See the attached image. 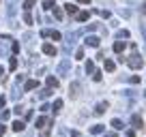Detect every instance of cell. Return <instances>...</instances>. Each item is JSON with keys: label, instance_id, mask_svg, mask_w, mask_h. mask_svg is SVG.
Segmentation results:
<instances>
[{"label": "cell", "instance_id": "obj_1", "mask_svg": "<svg viewBox=\"0 0 146 137\" xmlns=\"http://www.w3.org/2000/svg\"><path fill=\"white\" fill-rule=\"evenodd\" d=\"M127 64L133 68V71H140V68L144 67V60H142V56L137 54V45L135 43H131V56L127 58Z\"/></svg>", "mask_w": 146, "mask_h": 137}, {"label": "cell", "instance_id": "obj_2", "mask_svg": "<svg viewBox=\"0 0 146 137\" xmlns=\"http://www.w3.org/2000/svg\"><path fill=\"white\" fill-rule=\"evenodd\" d=\"M131 124H133V128L142 131V126H144V120H142V118H140L137 114H133V116H131Z\"/></svg>", "mask_w": 146, "mask_h": 137}, {"label": "cell", "instance_id": "obj_3", "mask_svg": "<svg viewBox=\"0 0 146 137\" xmlns=\"http://www.w3.org/2000/svg\"><path fill=\"white\" fill-rule=\"evenodd\" d=\"M56 51H58V49H56L52 43H45V45H43V54H45V56H56Z\"/></svg>", "mask_w": 146, "mask_h": 137}, {"label": "cell", "instance_id": "obj_4", "mask_svg": "<svg viewBox=\"0 0 146 137\" xmlns=\"http://www.w3.org/2000/svg\"><path fill=\"white\" fill-rule=\"evenodd\" d=\"M69 94H71V99H75V96L80 94V84L78 82H73L71 86H69Z\"/></svg>", "mask_w": 146, "mask_h": 137}, {"label": "cell", "instance_id": "obj_5", "mask_svg": "<svg viewBox=\"0 0 146 137\" xmlns=\"http://www.w3.org/2000/svg\"><path fill=\"white\" fill-rule=\"evenodd\" d=\"M45 124H52V120H47L45 116H41V118L35 122V126H36V128H45Z\"/></svg>", "mask_w": 146, "mask_h": 137}, {"label": "cell", "instance_id": "obj_6", "mask_svg": "<svg viewBox=\"0 0 146 137\" xmlns=\"http://www.w3.org/2000/svg\"><path fill=\"white\" fill-rule=\"evenodd\" d=\"M99 43H101V39H99V37H86V45H90V47H99Z\"/></svg>", "mask_w": 146, "mask_h": 137}, {"label": "cell", "instance_id": "obj_7", "mask_svg": "<svg viewBox=\"0 0 146 137\" xmlns=\"http://www.w3.org/2000/svg\"><path fill=\"white\" fill-rule=\"evenodd\" d=\"M64 11H67L69 15H78V7L73 5V2H67V5H64Z\"/></svg>", "mask_w": 146, "mask_h": 137}, {"label": "cell", "instance_id": "obj_8", "mask_svg": "<svg viewBox=\"0 0 146 137\" xmlns=\"http://www.w3.org/2000/svg\"><path fill=\"white\" fill-rule=\"evenodd\" d=\"M35 88H39V82H36V79H28L26 82V86H24V90H35Z\"/></svg>", "mask_w": 146, "mask_h": 137}, {"label": "cell", "instance_id": "obj_9", "mask_svg": "<svg viewBox=\"0 0 146 137\" xmlns=\"http://www.w3.org/2000/svg\"><path fill=\"white\" fill-rule=\"evenodd\" d=\"M108 107H110V105H108V103H99V105H97V107H95V114H97V116H101V114H105V111H108Z\"/></svg>", "mask_w": 146, "mask_h": 137}, {"label": "cell", "instance_id": "obj_10", "mask_svg": "<svg viewBox=\"0 0 146 137\" xmlns=\"http://www.w3.org/2000/svg\"><path fill=\"white\" fill-rule=\"evenodd\" d=\"M69 67H71V64H69V60H62V62L58 64V73L62 75V73H67L69 71Z\"/></svg>", "mask_w": 146, "mask_h": 137}, {"label": "cell", "instance_id": "obj_11", "mask_svg": "<svg viewBox=\"0 0 146 137\" xmlns=\"http://www.w3.org/2000/svg\"><path fill=\"white\" fill-rule=\"evenodd\" d=\"M103 131H105L103 124H95V126H90V133H92V135H101Z\"/></svg>", "mask_w": 146, "mask_h": 137}, {"label": "cell", "instance_id": "obj_12", "mask_svg": "<svg viewBox=\"0 0 146 137\" xmlns=\"http://www.w3.org/2000/svg\"><path fill=\"white\" fill-rule=\"evenodd\" d=\"M50 109H54V114H58V111L62 109V99H56V101H54V105H52Z\"/></svg>", "mask_w": 146, "mask_h": 137}, {"label": "cell", "instance_id": "obj_13", "mask_svg": "<svg viewBox=\"0 0 146 137\" xmlns=\"http://www.w3.org/2000/svg\"><path fill=\"white\" fill-rule=\"evenodd\" d=\"M47 88H52V90H54V88H58V79H56L54 75H50V77H47Z\"/></svg>", "mask_w": 146, "mask_h": 137}, {"label": "cell", "instance_id": "obj_14", "mask_svg": "<svg viewBox=\"0 0 146 137\" xmlns=\"http://www.w3.org/2000/svg\"><path fill=\"white\" fill-rule=\"evenodd\" d=\"M24 126H26V124H24L22 120H15V122H13V131H15V133H22Z\"/></svg>", "mask_w": 146, "mask_h": 137}, {"label": "cell", "instance_id": "obj_15", "mask_svg": "<svg viewBox=\"0 0 146 137\" xmlns=\"http://www.w3.org/2000/svg\"><path fill=\"white\" fill-rule=\"evenodd\" d=\"M114 68H116L114 60H110V58H105V71H108V73H112V71H114Z\"/></svg>", "mask_w": 146, "mask_h": 137}, {"label": "cell", "instance_id": "obj_16", "mask_svg": "<svg viewBox=\"0 0 146 137\" xmlns=\"http://www.w3.org/2000/svg\"><path fill=\"white\" fill-rule=\"evenodd\" d=\"M88 17H90L88 11H80V13H78V22H88Z\"/></svg>", "mask_w": 146, "mask_h": 137}, {"label": "cell", "instance_id": "obj_17", "mask_svg": "<svg viewBox=\"0 0 146 137\" xmlns=\"http://www.w3.org/2000/svg\"><path fill=\"white\" fill-rule=\"evenodd\" d=\"M52 92H54L52 88H43V90L39 92V99H47V96H52Z\"/></svg>", "mask_w": 146, "mask_h": 137}, {"label": "cell", "instance_id": "obj_18", "mask_svg": "<svg viewBox=\"0 0 146 137\" xmlns=\"http://www.w3.org/2000/svg\"><path fill=\"white\" fill-rule=\"evenodd\" d=\"M112 49H114L116 54H120V51L125 49V41H116V43H114V47H112Z\"/></svg>", "mask_w": 146, "mask_h": 137}, {"label": "cell", "instance_id": "obj_19", "mask_svg": "<svg viewBox=\"0 0 146 137\" xmlns=\"http://www.w3.org/2000/svg\"><path fill=\"white\" fill-rule=\"evenodd\" d=\"M112 126H114L116 131H120V128H123L125 124H123V120H120V118H114V120H112Z\"/></svg>", "mask_w": 146, "mask_h": 137}, {"label": "cell", "instance_id": "obj_20", "mask_svg": "<svg viewBox=\"0 0 146 137\" xmlns=\"http://www.w3.org/2000/svg\"><path fill=\"white\" fill-rule=\"evenodd\" d=\"M35 5H36V0H24V9H26L28 13H30V9H32Z\"/></svg>", "mask_w": 146, "mask_h": 137}, {"label": "cell", "instance_id": "obj_21", "mask_svg": "<svg viewBox=\"0 0 146 137\" xmlns=\"http://www.w3.org/2000/svg\"><path fill=\"white\" fill-rule=\"evenodd\" d=\"M54 7H56V0H43V9H54Z\"/></svg>", "mask_w": 146, "mask_h": 137}, {"label": "cell", "instance_id": "obj_22", "mask_svg": "<svg viewBox=\"0 0 146 137\" xmlns=\"http://www.w3.org/2000/svg\"><path fill=\"white\" fill-rule=\"evenodd\" d=\"M50 37L54 39V41H60V39H62V34H60L58 30H50Z\"/></svg>", "mask_w": 146, "mask_h": 137}, {"label": "cell", "instance_id": "obj_23", "mask_svg": "<svg viewBox=\"0 0 146 137\" xmlns=\"http://www.w3.org/2000/svg\"><path fill=\"white\" fill-rule=\"evenodd\" d=\"M86 73H95V62H92V60L86 62Z\"/></svg>", "mask_w": 146, "mask_h": 137}, {"label": "cell", "instance_id": "obj_24", "mask_svg": "<svg viewBox=\"0 0 146 137\" xmlns=\"http://www.w3.org/2000/svg\"><path fill=\"white\" fill-rule=\"evenodd\" d=\"M62 15H64V13H62V9L54 7V17H56V19H62Z\"/></svg>", "mask_w": 146, "mask_h": 137}, {"label": "cell", "instance_id": "obj_25", "mask_svg": "<svg viewBox=\"0 0 146 137\" xmlns=\"http://www.w3.org/2000/svg\"><path fill=\"white\" fill-rule=\"evenodd\" d=\"M24 24H28V26H30V24H32V15L28 13V11H26V13H24Z\"/></svg>", "mask_w": 146, "mask_h": 137}, {"label": "cell", "instance_id": "obj_26", "mask_svg": "<svg viewBox=\"0 0 146 137\" xmlns=\"http://www.w3.org/2000/svg\"><path fill=\"white\" fill-rule=\"evenodd\" d=\"M9 68H11V71H15V68H17V58H11V60H9Z\"/></svg>", "mask_w": 146, "mask_h": 137}, {"label": "cell", "instance_id": "obj_27", "mask_svg": "<svg viewBox=\"0 0 146 137\" xmlns=\"http://www.w3.org/2000/svg\"><path fill=\"white\" fill-rule=\"evenodd\" d=\"M101 77H103L101 71H95V73H92V79H95V82H101Z\"/></svg>", "mask_w": 146, "mask_h": 137}, {"label": "cell", "instance_id": "obj_28", "mask_svg": "<svg viewBox=\"0 0 146 137\" xmlns=\"http://www.w3.org/2000/svg\"><path fill=\"white\" fill-rule=\"evenodd\" d=\"M118 39H120V41H123V39H129V32L127 30H120L118 32Z\"/></svg>", "mask_w": 146, "mask_h": 137}, {"label": "cell", "instance_id": "obj_29", "mask_svg": "<svg viewBox=\"0 0 146 137\" xmlns=\"http://www.w3.org/2000/svg\"><path fill=\"white\" fill-rule=\"evenodd\" d=\"M75 58H78V60H82V58H84V49H82V47L75 51Z\"/></svg>", "mask_w": 146, "mask_h": 137}, {"label": "cell", "instance_id": "obj_30", "mask_svg": "<svg viewBox=\"0 0 146 137\" xmlns=\"http://www.w3.org/2000/svg\"><path fill=\"white\" fill-rule=\"evenodd\" d=\"M97 13H99L103 19H108V17H110V11H97Z\"/></svg>", "mask_w": 146, "mask_h": 137}, {"label": "cell", "instance_id": "obj_31", "mask_svg": "<svg viewBox=\"0 0 146 137\" xmlns=\"http://www.w3.org/2000/svg\"><path fill=\"white\" fill-rule=\"evenodd\" d=\"M11 49H13V54H17V51H19V43H15V41H13V45H11Z\"/></svg>", "mask_w": 146, "mask_h": 137}, {"label": "cell", "instance_id": "obj_32", "mask_svg": "<svg viewBox=\"0 0 146 137\" xmlns=\"http://www.w3.org/2000/svg\"><path fill=\"white\" fill-rule=\"evenodd\" d=\"M9 116H11L9 111H2V114H0V118H2V122H5V120H9Z\"/></svg>", "mask_w": 146, "mask_h": 137}, {"label": "cell", "instance_id": "obj_33", "mask_svg": "<svg viewBox=\"0 0 146 137\" xmlns=\"http://www.w3.org/2000/svg\"><path fill=\"white\" fill-rule=\"evenodd\" d=\"M129 82H131V84H137V82H140V77H137V75H131V77H129Z\"/></svg>", "mask_w": 146, "mask_h": 137}, {"label": "cell", "instance_id": "obj_34", "mask_svg": "<svg viewBox=\"0 0 146 137\" xmlns=\"http://www.w3.org/2000/svg\"><path fill=\"white\" fill-rule=\"evenodd\" d=\"M5 103H7V96H0V109L5 107Z\"/></svg>", "mask_w": 146, "mask_h": 137}, {"label": "cell", "instance_id": "obj_35", "mask_svg": "<svg viewBox=\"0 0 146 137\" xmlns=\"http://www.w3.org/2000/svg\"><path fill=\"white\" fill-rule=\"evenodd\" d=\"M39 137H50V128H45V131H43V133H41Z\"/></svg>", "mask_w": 146, "mask_h": 137}, {"label": "cell", "instance_id": "obj_36", "mask_svg": "<svg viewBox=\"0 0 146 137\" xmlns=\"http://www.w3.org/2000/svg\"><path fill=\"white\" fill-rule=\"evenodd\" d=\"M5 131H7V126H5V124H0V137L5 135Z\"/></svg>", "mask_w": 146, "mask_h": 137}, {"label": "cell", "instance_id": "obj_37", "mask_svg": "<svg viewBox=\"0 0 146 137\" xmlns=\"http://www.w3.org/2000/svg\"><path fill=\"white\" fill-rule=\"evenodd\" d=\"M103 137H116V133H103Z\"/></svg>", "mask_w": 146, "mask_h": 137}, {"label": "cell", "instance_id": "obj_38", "mask_svg": "<svg viewBox=\"0 0 146 137\" xmlns=\"http://www.w3.org/2000/svg\"><path fill=\"white\" fill-rule=\"evenodd\" d=\"M80 5H90V0H78Z\"/></svg>", "mask_w": 146, "mask_h": 137}, {"label": "cell", "instance_id": "obj_39", "mask_svg": "<svg viewBox=\"0 0 146 137\" xmlns=\"http://www.w3.org/2000/svg\"><path fill=\"white\" fill-rule=\"evenodd\" d=\"M127 137H135V133H133V131H127Z\"/></svg>", "mask_w": 146, "mask_h": 137}, {"label": "cell", "instance_id": "obj_40", "mask_svg": "<svg viewBox=\"0 0 146 137\" xmlns=\"http://www.w3.org/2000/svg\"><path fill=\"white\" fill-rule=\"evenodd\" d=\"M142 13L146 15V2H144V5H142Z\"/></svg>", "mask_w": 146, "mask_h": 137}, {"label": "cell", "instance_id": "obj_41", "mask_svg": "<svg viewBox=\"0 0 146 137\" xmlns=\"http://www.w3.org/2000/svg\"><path fill=\"white\" fill-rule=\"evenodd\" d=\"M0 54H5V45H0Z\"/></svg>", "mask_w": 146, "mask_h": 137}, {"label": "cell", "instance_id": "obj_42", "mask_svg": "<svg viewBox=\"0 0 146 137\" xmlns=\"http://www.w3.org/2000/svg\"><path fill=\"white\" fill-rule=\"evenodd\" d=\"M2 73H5V68H2V67H0V77H2Z\"/></svg>", "mask_w": 146, "mask_h": 137}]
</instances>
